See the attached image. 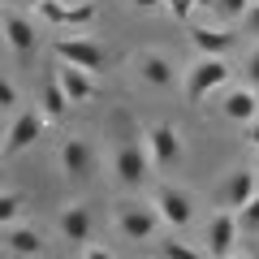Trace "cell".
<instances>
[{
    "label": "cell",
    "mask_w": 259,
    "mask_h": 259,
    "mask_svg": "<svg viewBox=\"0 0 259 259\" xmlns=\"http://www.w3.org/2000/svg\"><path fill=\"white\" fill-rule=\"evenodd\" d=\"M39 108L48 112V121H61L65 112H69V95H65L61 78H48V82H44V95H39Z\"/></svg>",
    "instance_id": "cell-18"
},
{
    "label": "cell",
    "mask_w": 259,
    "mask_h": 259,
    "mask_svg": "<svg viewBox=\"0 0 259 259\" xmlns=\"http://www.w3.org/2000/svg\"><path fill=\"white\" fill-rule=\"evenodd\" d=\"M194 5H199V9H216V0H194Z\"/></svg>",
    "instance_id": "cell-31"
},
{
    "label": "cell",
    "mask_w": 259,
    "mask_h": 259,
    "mask_svg": "<svg viewBox=\"0 0 259 259\" xmlns=\"http://www.w3.org/2000/svg\"><path fill=\"white\" fill-rule=\"evenodd\" d=\"M225 82H229V65H225V56H199V61L186 69V100L203 104L207 95L221 91Z\"/></svg>",
    "instance_id": "cell-1"
},
{
    "label": "cell",
    "mask_w": 259,
    "mask_h": 259,
    "mask_svg": "<svg viewBox=\"0 0 259 259\" xmlns=\"http://www.w3.org/2000/svg\"><path fill=\"white\" fill-rule=\"evenodd\" d=\"M225 117L229 121H238V125H250V121L259 117V91L255 87H233L229 95H225Z\"/></svg>",
    "instance_id": "cell-13"
},
{
    "label": "cell",
    "mask_w": 259,
    "mask_h": 259,
    "mask_svg": "<svg viewBox=\"0 0 259 259\" xmlns=\"http://www.w3.org/2000/svg\"><path fill=\"white\" fill-rule=\"evenodd\" d=\"M255 259H259V255H255Z\"/></svg>",
    "instance_id": "cell-34"
},
{
    "label": "cell",
    "mask_w": 259,
    "mask_h": 259,
    "mask_svg": "<svg viewBox=\"0 0 259 259\" xmlns=\"http://www.w3.org/2000/svg\"><path fill=\"white\" fill-rule=\"evenodd\" d=\"M151 203H156L160 221H164L168 229H186V225L194 221V207H190V194H186V190H173V186H160Z\"/></svg>",
    "instance_id": "cell-8"
},
{
    "label": "cell",
    "mask_w": 259,
    "mask_h": 259,
    "mask_svg": "<svg viewBox=\"0 0 259 259\" xmlns=\"http://www.w3.org/2000/svg\"><path fill=\"white\" fill-rule=\"evenodd\" d=\"M52 52L61 56V65H78V69H104L108 65V52H104L95 39H87V35H61L52 44Z\"/></svg>",
    "instance_id": "cell-2"
},
{
    "label": "cell",
    "mask_w": 259,
    "mask_h": 259,
    "mask_svg": "<svg viewBox=\"0 0 259 259\" xmlns=\"http://www.w3.org/2000/svg\"><path fill=\"white\" fill-rule=\"evenodd\" d=\"M255 168H259V160H255Z\"/></svg>",
    "instance_id": "cell-33"
},
{
    "label": "cell",
    "mask_w": 259,
    "mask_h": 259,
    "mask_svg": "<svg viewBox=\"0 0 259 259\" xmlns=\"http://www.w3.org/2000/svg\"><path fill=\"white\" fill-rule=\"evenodd\" d=\"M238 221H242V233H259V194L238 212Z\"/></svg>",
    "instance_id": "cell-23"
},
{
    "label": "cell",
    "mask_w": 259,
    "mask_h": 259,
    "mask_svg": "<svg viewBox=\"0 0 259 259\" xmlns=\"http://www.w3.org/2000/svg\"><path fill=\"white\" fill-rule=\"evenodd\" d=\"M56 78H61L69 104H87V100H95V91H100V87H95V74L91 69H78V65H61Z\"/></svg>",
    "instance_id": "cell-12"
},
{
    "label": "cell",
    "mask_w": 259,
    "mask_h": 259,
    "mask_svg": "<svg viewBox=\"0 0 259 259\" xmlns=\"http://www.w3.org/2000/svg\"><path fill=\"white\" fill-rule=\"evenodd\" d=\"M147 151H151V164L156 168H168L182 160V134L173 125H151L147 130Z\"/></svg>",
    "instance_id": "cell-9"
},
{
    "label": "cell",
    "mask_w": 259,
    "mask_h": 259,
    "mask_svg": "<svg viewBox=\"0 0 259 259\" xmlns=\"http://www.w3.org/2000/svg\"><path fill=\"white\" fill-rule=\"evenodd\" d=\"M35 13L44 22H52V26H69V30H87L95 22V5L91 0H44Z\"/></svg>",
    "instance_id": "cell-5"
},
{
    "label": "cell",
    "mask_w": 259,
    "mask_h": 259,
    "mask_svg": "<svg viewBox=\"0 0 259 259\" xmlns=\"http://www.w3.org/2000/svg\"><path fill=\"white\" fill-rule=\"evenodd\" d=\"M190 44L199 56H225L233 48V35L225 26H190Z\"/></svg>",
    "instance_id": "cell-14"
},
{
    "label": "cell",
    "mask_w": 259,
    "mask_h": 259,
    "mask_svg": "<svg viewBox=\"0 0 259 259\" xmlns=\"http://www.w3.org/2000/svg\"><path fill=\"white\" fill-rule=\"evenodd\" d=\"M246 143H250V147L259 151V117H255V121H250V125H246Z\"/></svg>",
    "instance_id": "cell-28"
},
{
    "label": "cell",
    "mask_w": 259,
    "mask_h": 259,
    "mask_svg": "<svg viewBox=\"0 0 259 259\" xmlns=\"http://www.w3.org/2000/svg\"><path fill=\"white\" fill-rule=\"evenodd\" d=\"M238 238H242V221H238V212H216L212 221H207V255L212 259H233V250H238Z\"/></svg>",
    "instance_id": "cell-6"
},
{
    "label": "cell",
    "mask_w": 259,
    "mask_h": 259,
    "mask_svg": "<svg viewBox=\"0 0 259 259\" xmlns=\"http://www.w3.org/2000/svg\"><path fill=\"white\" fill-rule=\"evenodd\" d=\"M82 259H112V255H108L104 246H87V250H82Z\"/></svg>",
    "instance_id": "cell-29"
},
{
    "label": "cell",
    "mask_w": 259,
    "mask_h": 259,
    "mask_svg": "<svg viewBox=\"0 0 259 259\" xmlns=\"http://www.w3.org/2000/svg\"><path fill=\"white\" fill-rule=\"evenodd\" d=\"M134 9H156V5H164V0H130Z\"/></svg>",
    "instance_id": "cell-30"
},
{
    "label": "cell",
    "mask_w": 259,
    "mask_h": 259,
    "mask_svg": "<svg viewBox=\"0 0 259 259\" xmlns=\"http://www.w3.org/2000/svg\"><path fill=\"white\" fill-rule=\"evenodd\" d=\"M5 246H9V255L30 259V255L44 250V233L30 229V225H9V229H5Z\"/></svg>",
    "instance_id": "cell-15"
},
{
    "label": "cell",
    "mask_w": 259,
    "mask_h": 259,
    "mask_svg": "<svg viewBox=\"0 0 259 259\" xmlns=\"http://www.w3.org/2000/svg\"><path fill=\"white\" fill-rule=\"evenodd\" d=\"M0 108L18 117V82L13 78H5V87H0Z\"/></svg>",
    "instance_id": "cell-24"
},
{
    "label": "cell",
    "mask_w": 259,
    "mask_h": 259,
    "mask_svg": "<svg viewBox=\"0 0 259 259\" xmlns=\"http://www.w3.org/2000/svg\"><path fill=\"white\" fill-rule=\"evenodd\" d=\"M164 9H168V13H173V18H177V22H190V13H194V9H199V5H194V0H164Z\"/></svg>",
    "instance_id": "cell-25"
},
{
    "label": "cell",
    "mask_w": 259,
    "mask_h": 259,
    "mask_svg": "<svg viewBox=\"0 0 259 259\" xmlns=\"http://www.w3.org/2000/svg\"><path fill=\"white\" fill-rule=\"evenodd\" d=\"M160 225L164 221H160L156 203H121L117 207V229L125 233L130 242H151Z\"/></svg>",
    "instance_id": "cell-3"
},
{
    "label": "cell",
    "mask_w": 259,
    "mask_h": 259,
    "mask_svg": "<svg viewBox=\"0 0 259 259\" xmlns=\"http://www.w3.org/2000/svg\"><path fill=\"white\" fill-rule=\"evenodd\" d=\"M242 26H246V35H259V0L250 5V13L242 18Z\"/></svg>",
    "instance_id": "cell-27"
},
{
    "label": "cell",
    "mask_w": 259,
    "mask_h": 259,
    "mask_svg": "<svg viewBox=\"0 0 259 259\" xmlns=\"http://www.w3.org/2000/svg\"><path fill=\"white\" fill-rule=\"evenodd\" d=\"M61 233L69 242H87V233H91V212H87L82 203H69L61 212Z\"/></svg>",
    "instance_id": "cell-17"
},
{
    "label": "cell",
    "mask_w": 259,
    "mask_h": 259,
    "mask_svg": "<svg viewBox=\"0 0 259 259\" xmlns=\"http://www.w3.org/2000/svg\"><path fill=\"white\" fill-rule=\"evenodd\" d=\"M255 194H259L255 173H246V168H233V173L225 177V186H221V203L229 207V212H242V207H246Z\"/></svg>",
    "instance_id": "cell-11"
},
{
    "label": "cell",
    "mask_w": 259,
    "mask_h": 259,
    "mask_svg": "<svg viewBox=\"0 0 259 259\" xmlns=\"http://www.w3.org/2000/svg\"><path fill=\"white\" fill-rule=\"evenodd\" d=\"M44 125H48V112H44V108H26V112H18V117L9 121V130H5V156H18V151H26L30 143L44 134Z\"/></svg>",
    "instance_id": "cell-7"
},
{
    "label": "cell",
    "mask_w": 259,
    "mask_h": 259,
    "mask_svg": "<svg viewBox=\"0 0 259 259\" xmlns=\"http://www.w3.org/2000/svg\"><path fill=\"white\" fill-rule=\"evenodd\" d=\"M22 5H30V9H39V5H44V0H22Z\"/></svg>",
    "instance_id": "cell-32"
},
{
    "label": "cell",
    "mask_w": 259,
    "mask_h": 259,
    "mask_svg": "<svg viewBox=\"0 0 259 259\" xmlns=\"http://www.w3.org/2000/svg\"><path fill=\"white\" fill-rule=\"evenodd\" d=\"M255 0H216V13L221 18H246Z\"/></svg>",
    "instance_id": "cell-22"
},
{
    "label": "cell",
    "mask_w": 259,
    "mask_h": 259,
    "mask_svg": "<svg viewBox=\"0 0 259 259\" xmlns=\"http://www.w3.org/2000/svg\"><path fill=\"white\" fill-rule=\"evenodd\" d=\"M5 39H9V48L18 56H30L35 52V26H30L26 18H22V13H5Z\"/></svg>",
    "instance_id": "cell-16"
},
{
    "label": "cell",
    "mask_w": 259,
    "mask_h": 259,
    "mask_svg": "<svg viewBox=\"0 0 259 259\" xmlns=\"http://www.w3.org/2000/svg\"><path fill=\"white\" fill-rule=\"evenodd\" d=\"M22 207H26V199H22L18 190H5V194H0V225H5V229H9V225H18Z\"/></svg>",
    "instance_id": "cell-20"
},
{
    "label": "cell",
    "mask_w": 259,
    "mask_h": 259,
    "mask_svg": "<svg viewBox=\"0 0 259 259\" xmlns=\"http://www.w3.org/2000/svg\"><path fill=\"white\" fill-rule=\"evenodd\" d=\"M95 164H100V156H95V147L87 139H65L61 143V168L69 177H91Z\"/></svg>",
    "instance_id": "cell-10"
},
{
    "label": "cell",
    "mask_w": 259,
    "mask_h": 259,
    "mask_svg": "<svg viewBox=\"0 0 259 259\" xmlns=\"http://www.w3.org/2000/svg\"><path fill=\"white\" fill-rule=\"evenodd\" d=\"M242 74H246V82H250V87L259 91V48H255V52L246 56V69H242Z\"/></svg>",
    "instance_id": "cell-26"
},
{
    "label": "cell",
    "mask_w": 259,
    "mask_h": 259,
    "mask_svg": "<svg viewBox=\"0 0 259 259\" xmlns=\"http://www.w3.org/2000/svg\"><path fill=\"white\" fill-rule=\"evenodd\" d=\"M160 255L164 259H207L203 250H194L190 242H160Z\"/></svg>",
    "instance_id": "cell-21"
},
{
    "label": "cell",
    "mask_w": 259,
    "mask_h": 259,
    "mask_svg": "<svg viewBox=\"0 0 259 259\" xmlns=\"http://www.w3.org/2000/svg\"><path fill=\"white\" fill-rule=\"evenodd\" d=\"M139 74L147 78L151 87H168V82H173V65H168L160 52H143L139 56Z\"/></svg>",
    "instance_id": "cell-19"
},
{
    "label": "cell",
    "mask_w": 259,
    "mask_h": 259,
    "mask_svg": "<svg viewBox=\"0 0 259 259\" xmlns=\"http://www.w3.org/2000/svg\"><path fill=\"white\" fill-rule=\"evenodd\" d=\"M112 168H117V177H121V186H143L151 177V151H147V139L143 143H121L117 147V156H112Z\"/></svg>",
    "instance_id": "cell-4"
}]
</instances>
